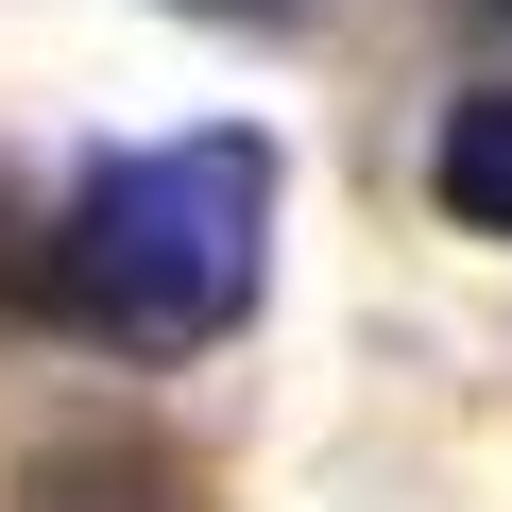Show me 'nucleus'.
<instances>
[{
	"label": "nucleus",
	"mask_w": 512,
	"mask_h": 512,
	"mask_svg": "<svg viewBox=\"0 0 512 512\" xmlns=\"http://www.w3.org/2000/svg\"><path fill=\"white\" fill-rule=\"evenodd\" d=\"M427 188H444V222H478V239H512V69L444 103V137H427Z\"/></svg>",
	"instance_id": "f03ea898"
},
{
	"label": "nucleus",
	"mask_w": 512,
	"mask_h": 512,
	"mask_svg": "<svg viewBox=\"0 0 512 512\" xmlns=\"http://www.w3.org/2000/svg\"><path fill=\"white\" fill-rule=\"evenodd\" d=\"M35 291L103 342V359H205L256 325L274 291V137L256 120H205V137H154V154H103L35 256Z\"/></svg>",
	"instance_id": "f257e3e1"
}]
</instances>
